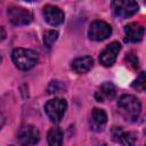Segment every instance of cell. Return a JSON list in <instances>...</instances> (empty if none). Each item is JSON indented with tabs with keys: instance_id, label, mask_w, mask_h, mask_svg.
Segmentation results:
<instances>
[{
	"instance_id": "6da1fadb",
	"label": "cell",
	"mask_w": 146,
	"mask_h": 146,
	"mask_svg": "<svg viewBox=\"0 0 146 146\" xmlns=\"http://www.w3.org/2000/svg\"><path fill=\"white\" fill-rule=\"evenodd\" d=\"M119 110L123 117L128 121H136L141 112V104L136 96L124 95L117 102Z\"/></svg>"
},
{
	"instance_id": "7a4b0ae2",
	"label": "cell",
	"mask_w": 146,
	"mask_h": 146,
	"mask_svg": "<svg viewBox=\"0 0 146 146\" xmlns=\"http://www.w3.org/2000/svg\"><path fill=\"white\" fill-rule=\"evenodd\" d=\"M11 58H13V62L16 65V67H18L19 70H23V71H27L35 66V64L38 63L39 56L32 49L16 48L13 50Z\"/></svg>"
},
{
	"instance_id": "3957f363",
	"label": "cell",
	"mask_w": 146,
	"mask_h": 146,
	"mask_svg": "<svg viewBox=\"0 0 146 146\" xmlns=\"http://www.w3.org/2000/svg\"><path fill=\"white\" fill-rule=\"evenodd\" d=\"M66 110H67V103L63 98L51 99L44 105V112L47 116L50 119V121L55 123L59 122L63 119Z\"/></svg>"
},
{
	"instance_id": "277c9868",
	"label": "cell",
	"mask_w": 146,
	"mask_h": 146,
	"mask_svg": "<svg viewBox=\"0 0 146 146\" xmlns=\"http://www.w3.org/2000/svg\"><path fill=\"white\" fill-rule=\"evenodd\" d=\"M112 9L116 16L128 18L138 11V5L135 0H113Z\"/></svg>"
},
{
	"instance_id": "5b68a950",
	"label": "cell",
	"mask_w": 146,
	"mask_h": 146,
	"mask_svg": "<svg viewBox=\"0 0 146 146\" xmlns=\"http://www.w3.org/2000/svg\"><path fill=\"white\" fill-rule=\"evenodd\" d=\"M112 33V27L104 21H94L88 30V35L94 41H104Z\"/></svg>"
},
{
	"instance_id": "8992f818",
	"label": "cell",
	"mask_w": 146,
	"mask_h": 146,
	"mask_svg": "<svg viewBox=\"0 0 146 146\" xmlns=\"http://www.w3.org/2000/svg\"><path fill=\"white\" fill-rule=\"evenodd\" d=\"M40 139L39 130L31 124L23 125L17 135V140L22 145H35Z\"/></svg>"
},
{
	"instance_id": "52a82bcc",
	"label": "cell",
	"mask_w": 146,
	"mask_h": 146,
	"mask_svg": "<svg viewBox=\"0 0 146 146\" xmlns=\"http://www.w3.org/2000/svg\"><path fill=\"white\" fill-rule=\"evenodd\" d=\"M8 17L11 24L16 26L27 25L32 22V15L24 8L19 7H11L8 9Z\"/></svg>"
},
{
	"instance_id": "ba28073f",
	"label": "cell",
	"mask_w": 146,
	"mask_h": 146,
	"mask_svg": "<svg viewBox=\"0 0 146 146\" xmlns=\"http://www.w3.org/2000/svg\"><path fill=\"white\" fill-rule=\"evenodd\" d=\"M121 50V44L116 41L110 43L99 55V62L100 64H103L104 66H112L114 64V62L116 60L117 54Z\"/></svg>"
},
{
	"instance_id": "9c48e42d",
	"label": "cell",
	"mask_w": 146,
	"mask_h": 146,
	"mask_svg": "<svg viewBox=\"0 0 146 146\" xmlns=\"http://www.w3.org/2000/svg\"><path fill=\"white\" fill-rule=\"evenodd\" d=\"M43 17L46 22L52 26L60 25L65 19V16L62 9H59L58 7L51 6V5H48L43 8Z\"/></svg>"
},
{
	"instance_id": "30bf717a",
	"label": "cell",
	"mask_w": 146,
	"mask_h": 146,
	"mask_svg": "<svg viewBox=\"0 0 146 146\" xmlns=\"http://www.w3.org/2000/svg\"><path fill=\"white\" fill-rule=\"evenodd\" d=\"M107 123V114L102 108H94L90 116V127L94 131H103Z\"/></svg>"
},
{
	"instance_id": "8fae6325",
	"label": "cell",
	"mask_w": 146,
	"mask_h": 146,
	"mask_svg": "<svg viewBox=\"0 0 146 146\" xmlns=\"http://www.w3.org/2000/svg\"><path fill=\"white\" fill-rule=\"evenodd\" d=\"M125 39L130 42H139L144 38L145 29L139 23H130L124 27Z\"/></svg>"
},
{
	"instance_id": "7c38bea8",
	"label": "cell",
	"mask_w": 146,
	"mask_h": 146,
	"mask_svg": "<svg viewBox=\"0 0 146 146\" xmlns=\"http://www.w3.org/2000/svg\"><path fill=\"white\" fill-rule=\"evenodd\" d=\"M115 96V87L111 82H105L103 83L98 90L95 94V98L97 102H106V100H112Z\"/></svg>"
},
{
	"instance_id": "4fadbf2b",
	"label": "cell",
	"mask_w": 146,
	"mask_h": 146,
	"mask_svg": "<svg viewBox=\"0 0 146 146\" xmlns=\"http://www.w3.org/2000/svg\"><path fill=\"white\" fill-rule=\"evenodd\" d=\"M94 65V59L90 56H83V57H79L76 59L73 60L72 63V70L75 73L82 74V73H87Z\"/></svg>"
},
{
	"instance_id": "5bb4252c",
	"label": "cell",
	"mask_w": 146,
	"mask_h": 146,
	"mask_svg": "<svg viewBox=\"0 0 146 146\" xmlns=\"http://www.w3.org/2000/svg\"><path fill=\"white\" fill-rule=\"evenodd\" d=\"M48 144L50 146H59L63 144L64 132L59 127H54L48 132Z\"/></svg>"
},
{
	"instance_id": "9a60e30c",
	"label": "cell",
	"mask_w": 146,
	"mask_h": 146,
	"mask_svg": "<svg viewBox=\"0 0 146 146\" xmlns=\"http://www.w3.org/2000/svg\"><path fill=\"white\" fill-rule=\"evenodd\" d=\"M57 39H58V32L55 30H48L43 33V43L48 49L52 47V44Z\"/></svg>"
},
{
	"instance_id": "2e32d148",
	"label": "cell",
	"mask_w": 146,
	"mask_h": 146,
	"mask_svg": "<svg viewBox=\"0 0 146 146\" xmlns=\"http://www.w3.org/2000/svg\"><path fill=\"white\" fill-rule=\"evenodd\" d=\"M137 140V136L133 132H121L117 141H120L123 145H133Z\"/></svg>"
},
{
	"instance_id": "e0dca14e",
	"label": "cell",
	"mask_w": 146,
	"mask_h": 146,
	"mask_svg": "<svg viewBox=\"0 0 146 146\" xmlns=\"http://www.w3.org/2000/svg\"><path fill=\"white\" fill-rule=\"evenodd\" d=\"M145 86H146V80H145V72H141L139 74V76L137 78V80L132 83V87L138 90V91H144L145 90Z\"/></svg>"
},
{
	"instance_id": "ac0fdd59",
	"label": "cell",
	"mask_w": 146,
	"mask_h": 146,
	"mask_svg": "<svg viewBox=\"0 0 146 146\" xmlns=\"http://www.w3.org/2000/svg\"><path fill=\"white\" fill-rule=\"evenodd\" d=\"M125 60L128 62V64H129L132 68H137V67H138V58H137L136 55L129 54V55L125 57Z\"/></svg>"
},
{
	"instance_id": "d6986e66",
	"label": "cell",
	"mask_w": 146,
	"mask_h": 146,
	"mask_svg": "<svg viewBox=\"0 0 146 146\" xmlns=\"http://www.w3.org/2000/svg\"><path fill=\"white\" fill-rule=\"evenodd\" d=\"M5 38H6V32H5L3 27H2V26H0V41H2Z\"/></svg>"
},
{
	"instance_id": "ffe728a7",
	"label": "cell",
	"mask_w": 146,
	"mask_h": 146,
	"mask_svg": "<svg viewBox=\"0 0 146 146\" xmlns=\"http://www.w3.org/2000/svg\"><path fill=\"white\" fill-rule=\"evenodd\" d=\"M2 124H3V119H2V116H0V129H1Z\"/></svg>"
},
{
	"instance_id": "44dd1931",
	"label": "cell",
	"mask_w": 146,
	"mask_h": 146,
	"mask_svg": "<svg viewBox=\"0 0 146 146\" xmlns=\"http://www.w3.org/2000/svg\"><path fill=\"white\" fill-rule=\"evenodd\" d=\"M25 1H34V0H25Z\"/></svg>"
}]
</instances>
